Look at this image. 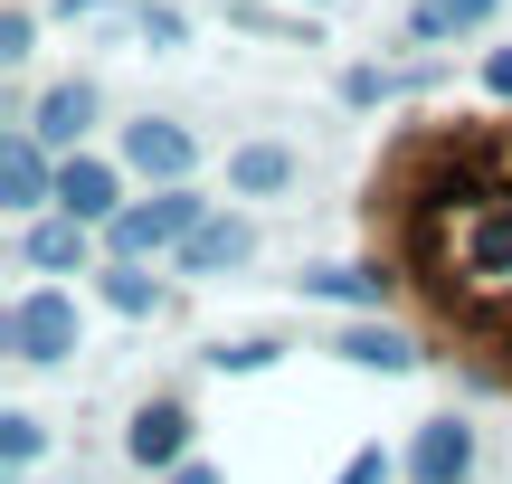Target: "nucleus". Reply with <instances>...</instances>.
<instances>
[{
	"label": "nucleus",
	"instance_id": "obj_14",
	"mask_svg": "<svg viewBox=\"0 0 512 484\" xmlns=\"http://www.w3.org/2000/svg\"><path fill=\"white\" fill-rule=\"evenodd\" d=\"M304 295H313V304H351V314H380L389 276H380V266H313Z\"/></svg>",
	"mask_w": 512,
	"mask_h": 484
},
{
	"label": "nucleus",
	"instance_id": "obj_9",
	"mask_svg": "<svg viewBox=\"0 0 512 484\" xmlns=\"http://www.w3.org/2000/svg\"><path fill=\"white\" fill-rule=\"evenodd\" d=\"M95 295H105V304H114L124 323H152V314L171 304V285L152 276L143 257H105V266H95Z\"/></svg>",
	"mask_w": 512,
	"mask_h": 484
},
{
	"label": "nucleus",
	"instance_id": "obj_2",
	"mask_svg": "<svg viewBox=\"0 0 512 484\" xmlns=\"http://www.w3.org/2000/svg\"><path fill=\"white\" fill-rule=\"evenodd\" d=\"M10 352L29 361V371H57L67 352H86V314H76L67 285H29V295L10 304Z\"/></svg>",
	"mask_w": 512,
	"mask_h": 484
},
{
	"label": "nucleus",
	"instance_id": "obj_13",
	"mask_svg": "<svg viewBox=\"0 0 512 484\" xmlns=\"http://www.w3.org/2000/svg\"><path fill=\"white\" fill-rule=\"evenodd\" d=\"M294 152L285 143H238L228 152V190H238V200H275V190H294Z\"/></svg>",
	"mask_w": 512,
	"mask_h": 484
},
{
	"label": "nucleus",
	"instance_id": "obj_18",
	"mask_svg": "<svg viewBox=\"0 0 512 484\" xmlns=\"http://www.w3.org/2000/svg\"><path fill=\"white\" fill-rule=\"evenodd\" d=\"M0 456H10V466H29V456H38V418H29V409L0 418Z\"/></svg>",
	"mask_w": 512,
	"mask_h": 484
},
{
	"label": "nucleus",
	"instance_id": "obj_17",
	"mask_svg": "<svg viewBox=\"0 0 512 484\" xmlns=\"http://www.w3.org/2000/svg\"><path fill=\"white\" fill-rule=\"evenodd\" d=\"M275 342H209V371H266Z\"/></svg>",
	"mask_w": 512,
	"mask_h": 484
},
{
	"label": "nucleus",
	"instance_id": "obj_5",
	"mask_svg": "<svg viewBox=\"0 0 512 484\" xmlns=\"http://www.w3.org/2000/svg\"><path fill=\"white\" fill-rule=\"evenodd\" d=\"M95 247H105V228H86V219H29L19 228V257L38 266V276H95Z\"/></svg>",
	"mask_w": 512,
	"mask_h": 484
},
{
	"label": "nucleus",
	"instance_id": "obj_8",
	"mask_svg": "<svg viewBox=\"0 0 512 484\" xmlns=\"http://www.w3.org/2000/svg\"><path fill=\"white\" fill-rule=\"evenodd\" d=\"M0 190H10V209H19V219H29V209H57V162L38 152V133H29V124L0 143Z\"/></svg>",
	"mask_w": 512,
	"mask_h": 484
},
{
	"label": "nucleus",
	"instance_id": "obj_1",
	"mask_svg": "<svg viewBox=\"0 0 512 484\" xmlns=\"http://www.w3.org/2000/svg\"><path fill=\"white\" fill-rule=\"evenodd\" d=\"M209 219H219L209 190H190V181H181V190H152V200H133L124 219L105 228V257H181Z\"/></svg>",
	"mask_w": 512,
	"mask_h": 484
},
{
	"label": "nucleus",
	"instance_id": "obj_3",
	"mask_svg": "<svg viewBox=\"0 0 512 484\" xmlns=\"http://www.w3.org/2000/svg\"><path fill=\"white\" fill-rule=\"evenodd\" d=\"M57 209H67V219H86V228H114L124 219V171L114 162H95V152H67V162H57Z\"/></svg>",
	"mask_w": 512,
	"mask_h": 484
},
{
	"label": "nucleus",
	"instance_id": "obj_11",
	"mask_svg": "<svg viewBox=\"0 0 512 484\" xmlns=\"http://www.w3.org/2000/svg\"><path fill=\"white\" fill-rule=\"evenodd\" d=\"M86 124H95V86H48V95H38V114H29L38 152H67V143H86Z\"/></svg>",
	"mask_w": 512,
	"mask_h": 484
},
{
	"label": "nucleus",
	"instance_id": "obj_19",
	"mask_svg": "<svg viewBox=\"0 0 512 484\" xmlns=\"http://www.w3.org/2000/svg\"><path fill=\"white\" fill-rule=\"evenodd\" d=\"M38 48V19L29 10H10V19H0V57H10V67H19V57H29Z\"/></svg>",
	"mask_w": 512,
	"mask_h": 484
},
{
	"label": "nucleus",
	"instance_id": "obj_4",
	"mask_svg": "<svg viewBox=\"0 0 512 484\" xmlns=\"http://www.w3.org/2000/svg\"><path fill=\"white\" fill-rule=\"evenodd\" d=\"M124 171H143V181L181 190L190 171H200V143H190L171 114H143V124H124Z\"/></svg>",
	"mask_w": 512,
	"mask_h": 484
},
{
	"label": "nucleus",
	"instance_id": "obj_7",
	"mask_svg": "<svg viewBox=\"0 0 512 484\" xmlns=\"http://www.w3.org/2000/svg\"><path fill=\"white\" fill-rule=\"evenodd\" d=\"M475 475V428L465 418H427L418 447H408V484H465Z\"/></svg>",
	"mask_w": 512,
	"mask_h": 484
},
{
	"label": "nucleus",
	"instance_id": "obj_21",
	"mask_svg": "<svg viewBox=\"0 0 512 484\" xmlns=\"http://www.w3.org/2000/svg\"><path fill=\"white\" fill-rule=\"evenodd\" d=\"M171 484H219V475H209V466H171Z\"/></svg>",
	"mask_w": 512,
	"mask_h": 484
},
{
	"label": "nucleus",
	"instance_id": "obj_10",
	"mask_svg": "<svg viewBox=\"0 0 512 484\" xmlns=\"http://www.w3.org/2000/svg\"><path fill=\"white\" fill-rule=\"evenodd\" d=\"M332 352H342L351 361V371H389V380H408V371H418V342H408V333H389V323H351V333H332Z\"/></svg>",
	"mask_w": 512,
	"mask_h": 484
},
{
	"label": "nucleus",
	"instance_id": "obj_16",
	"mask_svg": "<svg viewBox=\"0 0 512 484\" xmlns=\"http://www.w3.org/2000/svg\"><path fill=\"white\" fill-rule=\"evenodd\" d=\"M332 484H399V456H389V447H361V456H351V466L332 475Z\"/></svg>",
	"mask_w": 512,
	"mask_h": 484
},
{
	"label": "nucleus",
	"instance_id": "obj_15",
	"mask_svg": "<svg viewBox=\"0 0 512 484\" xmlns=\"http://www.w3.org/2000/svg\"><path fill=\"white\" fill-rule=\"evenodd\" d=\"M494 10H503V0H418L408 29H418V38H465V29H484Z\"/></svg>",
	"mask_w": 512,
	"mask_h": 484
},
{
	"label": "nucleus",
	"instance_id": "obj_12",
	"mask_svg": "<svg viewBox=\"0 0 512 484\" xmlns=\"http://www.w3.org/2000/svg\"><path fill=\"white\" fill-rule=\"evenodd\" d=\"M247 257H256V228L247 219H209L171 266H181V276H228V266H247Z\"/></svg>",
	"mask_w": 512,
	"mask_h": 484
},
{
	"label": "nucleus",
	"instance_id": "obj_6",
	"mask_svg": "<svg viewBox=\"0 0 512 484\" xmlns=\"http://www.w3.org/2000/svg\"><path fill=\"white\" fill-rule=\"evenodd\" d=\"M124 456L171 475V466L190 456V409H181V399H143V409H133V428H124Z\"/></svg>",
	"mask_w": 512,
	"mask_h": 484
},
{
	"label": "nucleus",
	"instance_id": "obj_20",
	"mask_svg": "<svg viewBox=\"0 0 512 484\" xmlns=\"http://www.w3.org/2000/svg\"><path fill=\"white\" fill-rule=\"evenodd\" d=\"M484 95H494V105H512V48H484Z\"/></svg>",
	"mask_w": 512,
	"mask_h": 484
}]
</instances>
